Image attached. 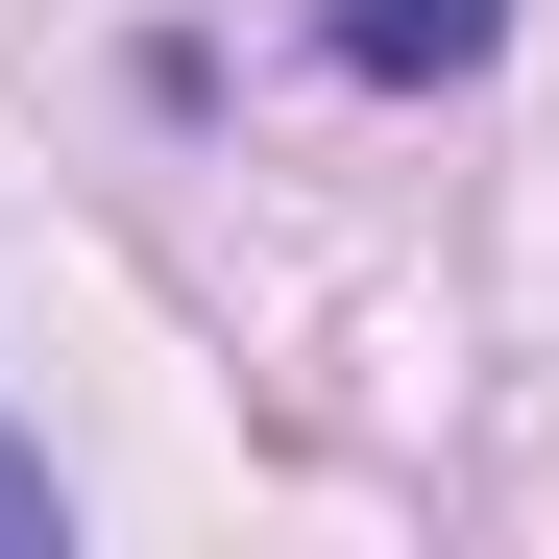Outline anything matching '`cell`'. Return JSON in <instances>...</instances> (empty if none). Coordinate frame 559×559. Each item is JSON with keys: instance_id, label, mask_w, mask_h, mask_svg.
Listing matches in <instances>:
<instances>
[{"instance_id": "cell-1", "label": "cell", "mask_w": 559, "mask_h": 559, "mask_svg": "<svg viewBox=\"0 0 559 559\" xmlns=\"http://www.w3.org/2000/svg\"><path fill=\"white\" fill-rule=\"evenodd\" d=\"M341 73H365V98H462V73H487L511 49V0H341V25H317Z\"/></svg>"}, {"instance_id": "cell-2", "label": "cell", "mask_w": 559, "mask_h": 559, "mask_svg": "<svg viewBox=\"0 0 559 559\" xmlns=\"http://www.w3.org/2000/svg\"><path fill=\"white\" fill-rule=\"evenodd\" d=\"M0 559H73V487H49V438L0 414Z\"/></svg>"}]
</instances>
